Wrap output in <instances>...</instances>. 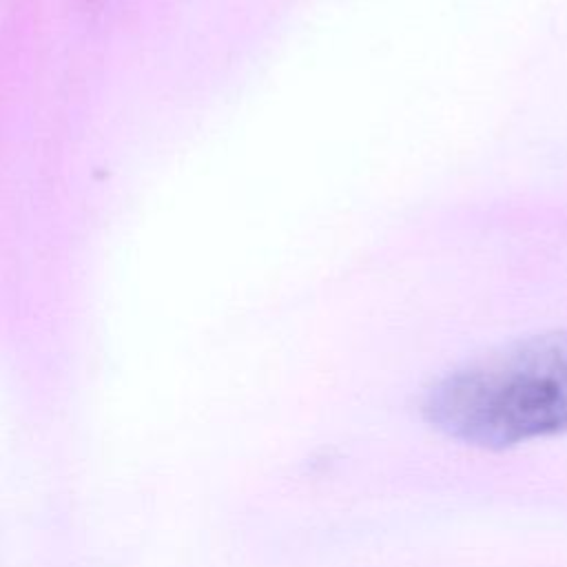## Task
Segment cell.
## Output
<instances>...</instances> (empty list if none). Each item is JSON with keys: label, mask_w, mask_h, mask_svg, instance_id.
Returning <instances> with one entry per match:
<instances>
[{"label": "cell", "mask_w": 567, "mask_h": 567, "mask_svg": "<svg viewBox=\"0 0 567 567\" xmlns=\"http://www.w3.org/2000/svg\"><path fill=\"white\" fill-rule=\"evenodd\" d=\"M423 416L456 443L483 450L567 432V328L520 337L445 372Z\"/></svg>", "instance_id": "1"}]
</instances>
